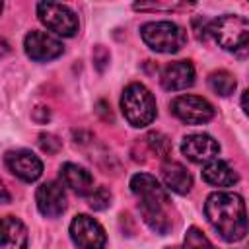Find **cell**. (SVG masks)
Masks as SVG:
<instances>
[{
	"mask_svg": "<svg viewBox=\"0 0 249 249\" xmlns=\"http://www.w3.org/2000/svg\"><path fill=\"white\" fill-rule=\"evenodd\" d=\"M39 146H41V150L47 152V154H56L62 144H60V140H58L54 134L43 132V134H39Z\"/></svg>",
	"mask_w": 249,
	"mask_h": 249,
	"instance_id": "obj_22",
	"label": "cell"
},
{
	"mask_svg": "<svg viewBox=\"0 0 249 249\" xmlns=\"http://www.w3.org/2000/svg\"><path fill=\"white\" fill-rule=\"evenodd\" d=\"M185 249H214V247L196 226H191L185 233Z\"/></svg>",
	"mask_w": 249,
	"mask_h": 249,
	"instance_id": "obj_20",
	"label": "cell"
},
{
	"mask_svg": "<svg viewBox=\"0 0 249 249\" xmlns=\"http://www.w3.org/2000/svg\"><path fill=\"white\" fill-rule=\"evenodd\" d=\"M161 181L169 191L177 195H187L193 187V177L187 171V167L171 160H165L161 165Z\"/></svg>",
	"mask_w": 249,
	"mask_h": 249,
	"instance_id": "obj_14",
	"label": "cell"
},
{
	"mask_svg": "<svg viewBox=\"0 0 249 249\" xmlns=\"http://www.w3.org/2000/svg\"><path fill=\"white\" fill-rule=\"evenodd\" d=\"M4 160L8 169L21 181H37L43 173V161L29 150H12L6 154Z\"/></svg>",
	"mask_w": 249,
	"mask_h": 249,
	"instance_id": "obj_12",
	"label": "cell"
},
{
	"mask_svg": "<svg viewBox=\"0 0 249 249\" xmlns=\"http://www.w3.org/2000/svg\"><path fill=\"white\" fill-rule=\"evenodd\" d=\"M208 86L214 93H218L222 97H228L235 89V78L228 70H214L208 76Z\"/></svg>",
	"mask_w": 249,
	"mask_h": 249,
	"instance_id": "obj_18",
	"label": "cell"
},
{
	"mask_svg": "<svg viewBox=\"0 0 249 249\" xmlns=\"http://www.w3.org/2000/svg\"><path fill=\"white\" fill-rule=\"evenodd\" d=\"M23 47H25V54L37 62L53 60V58L60 56L64 51L62 43L45 31H29L23 39Z\"/></svg>",
	"mask_w": 249,
	"mask_h": 249,
	"instance_id": "obj_9",
	"label": "cell"
},
{
	"mask_svg": "<svg viewBox=\"0 0 249 249\" xmlns=\"http://www.w3.org/2000/svg\"><path fill=\"white\" fill-rule=\"evenodd\" d=\"M109 51L103 47V45H97L95 49H93V62H95V66H97V70H103L107 64H109Z\"/></svg>",
	"mask_w": 249,
	"mask_h": 249,
	"instance_id": "obj_23",
	"label": "cell"
},
{
	"mask_svg": "<svg viewBox=\"0 0 249 249\" xmlns=\"http://www.w3.org/2000/svg\"><path fill=\"white\" fill-rule=\"evenodd\" d=\"M204 216L212 230L228 243L243 239L249 230L245 202L235 193H212L204 202Z\"/></svg>",
	"mask_w": 249,
	"mask_h": 249,
	"instance_id": "obj_2",
	"label": "cell"
},
{
	"mask_svg": "<svg viewBox=\"0 0 249 249\" xmlns=\"http://www.w3.org/2000/svg\"><path fill=\"white\" fill-rule=\"evenodd\" d=\"M142 41L156 53L171 54L185 47L187 31L173 21H148L140 27Z\"/></svg>",
	"mask_w": 249,
	"mask_h": 249,
	"instance_id": "obj_5",
	"label": "cell"
},
{
	"mask_svg": "<svg viewBox=\"0 0 249 249\" xmlns=\"http://www.w3.org/2000/svg\"><path fill=\"white\" fill-rule=\"evenodd\" d=\"M241 107H243V111H245V115L249 117V89L241 95Z\"/></svg>",
	"mask_w": 249,
	"mask_h": 249,
	"instance_id": "obj_25",
	"label": "cell"
},
{
	"mask_svg": "<svg viewBox=\"0 0 249 249\" xmlns=\"http://www.w3.org/2000/svg\"><path fill=\"white\" fill-rule=\"evenodd\" d=\"M121 109L124 119L136 128L148 126L156 119V99L150 89L138 82H132L124 88L121 95Z\"/></svg>",
	"mask_w": 249,
	"mask_h": 249,
	"instance_id": "obj_4",
	"label": "cell"
},
{
	"mask_svg": "<svg viewBox=\"0 0 249 249\" xmlns=\"http://www.w3.org/2000/svg\"><path fill=\"white\" fill-rule=\"evenodd\" d=\"M60 179L76 195L84 196V195H91V191H93V177H91V173L88 169H84L82 165H78V163H72V161L62 163Z\"/></svg>",
	"mask_w": 249,
	"mask_h": 249,
	"instance_id": "obj_15",
	"label": "cell"
},
{
	"mask_svg": "<svg viewBox=\"0 0 249 249\" xmlns=\"http://www.w3.org/2000/svg\"><path fill=\"white\" fill-rule=\"evenodd\" d=\"M111 198L113 196H111V191L107 187H97L88 196V202H89V208H93V210H105L111 206Z\"/></svg>",
	"mask_w": 249,
	"mask_h": 249,
	"instance_id": "obj_21",
	"label": "cell"
},
{
	"mask_svg": "<svg viewBox=\"0 0 249 249\" xmlns=\"http://www.w3.org/2000/svg\"><path fill=\"white\" fill-rule=\"evenodd\" d=\"M37 16H39V21L47 29H51L53 33H56V35L74 37L78 33V18L64 4L39 2L37 4Z\"/></svg>",
	"mask_w": 249,
	"mask_h": 249,
	"instance_id": "obj_6",
	"label": "cell"
},
{
	"mask_svg": "<svg viewBox=\"0 0 249 249\" xmlns=\"http://www.w3.org/2000/svg\"><path fill=\"white\" fill-rule=\"evenodd\" d=\"M37 208L43 216L47 218H56L66 210V193L60 183L56 181H47L37 187L35 193Z\"/></svg>",
	"mask_w": 249,
	"mask_h": 249,
	"instance_id": "obj_11",
	"label": "cell"
},
{
	"mask_svg": "<svg viewBox=\"0 0 249 249\" xmlns=\"http://www.w3.org/2000/svg\"><path fill=\"white\" fill-rule=\"evenodd\" d=\"M181 152H183V156H187V160H191L195 163H208V161L216 160V156L220 152V144L210 134L196 132V134H189L183 138Z\"/></svg>",
	"mask_w": 249,
	"mask_h": 249,
	"instance_id": "obj_10",
	"label": "cell"
},
{
	"mask_svg": "<svg viewBox=\"0 0 249 249\" xmlns=\"http://www.w3.org/2000/svg\"><path fill=\"white\" fill-rule=\"evenodd\" d=\"M70 237L78 249H103L107 241L101 224L88 214H78L70 222Z\"/></svg>",
	"mask_w": 249,
	"mask_h": 249,
	"instance_id": "obj_7",
	"label": "cell"
},
{
	"mask_svg": "<svg viewBox=\"0 0 249 249\" xmlns=\"http://www.w3.org/2000/svg\"><path fill=\"white\" fill-rule=\"evenodd\" d=\"M208 35L218 43L220 49L226 53L247 58L249 56V19L237 14H226L218 19L210 21Z\"/></svg>",
	"mask_w": 249,
	"mask_h": 249,
	"instance_id": "obj_3",
	"label": "cell"
},
{
	"mask_svg": "<svg viewBox=\"0 0 249 249\" xmlns=\"http://www.w3.org/2000/svg\"><path fill=\"white\" fill-rule=\"evenodd\" d=\"M191 4H134V10H179Z\"/></svg>",
	"mask_w": 249,
	"mask_h": 249,
	"instance_id": "obj_24",
	"label": "cell"
},
{
	"mask_svg": "<svg viewBox=\"0 0 249 249\" xmlns=\"http://www.w3.org/2000/svg\"><path fill=\"white\" fill-rule=\"evenodd\" d=\"M27 228L16 216H4L2 220V247L0 249H25Z\"/></svg>",
	"mask_w": 249,
	"mask_h": 249,
	"instance_id": "obj_16",
	"label": "cell"
},
{
	"mask_svg": "<svg viewBox=\"0 0 249 249\" xmlns=\"http://www.w3.org/2000/svg\"><path fill=\"white\" fill-rule=\"evenodd\" d=\"M161 88L167 91H179L195 84V68L189 60H175L163 66L160 74Z\"/></svg>",
	"mask_w": 249,
	"mask_h": 249,
	"instance_id": "obj_13",
	"label": "cell"
},
{
	"mask_svg": "<svg viewBox=\"0 0 249 249\" xmlns=\"http://www.w3.org/2000/svg\"><path fill=\"white\" fill-rule=\"evenodd\" d=\"M146 146L158 156V158H167L171 152V142L163 132H148L146 134Z\"/></svg>",
	"mask_w": 249,
	"mask_h": 249,
	"instance_id": "obj_19",
	"label": "cell"
},
{
	"mask_svg": "<svg viewBox=\"0 0 249 249\" xmlns=\"http://www.w3.org/2000/svg\"><path fill=\"white\" fill-rule=\"evenodd\" d=\"M171 113L187 124H202L214 117V107L198 95H179L171 101Z\"/></svg>",
	"mask_w": 249,
	"mask_h": 249,
	"instance_id": "obj_8",
	"label": "cell"
},
{
	"mask_svg": "<svg viewBox=\"0 0 249 249\" xmlns=\"http://www.w3.org/2000/svg\"><path fill=\"white\" fill-rule=\"evenodd\" d=\"M130 191L138 198V210L142 220L160 235H165L173 228V206L167 191L154 175L136 173L130 179Z\"/></svg>",
	"mask_w": 249,
	"mask_h": 249,
	"instance_id": "obj_1",
	"label": "cell"
},
{
	"mask_svg": "<svg viewBox=\"0 0 249 249\" xmlns=\"http://www.w3.org/2000/svg\"><path fill=\"white\" fill-rule=\"evenodd\" d=\"M202 179L212 187H231L237 183V173L222 160H212L202 167Z\"/></svg>",
	"mask_w": 249,
	"mask_h": 249,
	"instance_id": "obj_17",
	"label": "cell"
}]
</instances>
